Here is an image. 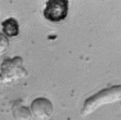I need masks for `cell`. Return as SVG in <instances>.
<instances>
[{"label": "cell", "mask_w": 121, "mask_h": 120, "mask_svg": "<svg viewBox=\"0 0 121 120\" xmlns=\"http://www.w3.org/2000/svg\"><path fill=\"white\" fill-rule=\"evenodd\" d=\"M31 111L34 117L38 120H49L53 114L52 102L46 98H37L31 103Z\"/></svg>", "instance_id": "obj_4"}, {"label": "cell", "mask_w": 121, "mask_h": 120, "mask_svg": "<svg viewBox=\"0 0 121 120\" xmlns=\"http://www.w3.org/2000/svg\"><path fill=\"white\" fill-rule=\"evenodd\" d=\"M68 0H49L44 10V17L51 22H60L65 19L68 13Z\"/></svg>", "instance_id": "obj_3"}, {"label": "cell", "mask_w": 121, "mask_h": 120, "mask_svg": "<svg viewBox=\"0 0 121 120\" xmlns=\"http://www.w3.org/2000/svg\"><path fill=\"white\" fill-rule=\"evenodd\" d=\"M23 60L20 56L8 58L1 65V76L3 83L15 82L27 75V72L22 66Z\"/></svg>", "instance_id": "obj_2"}, {"label": "cell", "mask_w": 121, "mask_h": 120, "mask_svg": "<svg viewBox=\"0 0 121 120\" xmlns=\"http://www.w3.org/2000/svg\"><path fill=\"white\" fill-rule=\"evenodd\" d=\"M1 83H3V81H2V79H1V74H0V84Z\"/></svg>", "instance_id": "obj_8"}, {"label": "cell", "mask_w": 121, "mask_h": 120, "mask_svg": "<svg viewBox=\"0 0 121 120\" xmlns=\"http://www.w3.org/2000/svg\"><path fill=\"white\" fill-rule=\"evenodd\" d=\"M3 32L8 37H15L19 34V24L14 18H9L2 22Z\"/></svg>", "instance_id": "obj_5"}, {"label": "cell", "mask_w": 121, "mask_h": 120, "mask_svg": "<svg viewBox=\"0 0 121 120\" xmlns=\"http://www.w3.org/2000/svg\"><path fill=\"white\" fill-rule=\"evenodd\" d=\"M9 47V42L7 37L0 33V55L6 52Z\"/></svg>", "instance_id": "obj_7"}, {"label": "cell", "mask_w": 121, "mask_h": 120, "mask_svg": "<svg viewBox=\"0 0 121 120\" xmlns=\"http://www.w3.org/2000/svg\"><path fill=\"white\" fill-rule=\"evenodd\" d=\"M13 117L14 120H31L32 115L27 107L20 103H15L13 106Z\"/></svg>", "instance_id": "obj_6"}, {"label": "cell", "mask_w": 121, "mask_h": 120, "mask_svg": "<svg viewBox=\"0 0 121 120\" xmlns=\"http://www.w3.org/2000/svg\"><path fill=\"white\" fill-rule=\"evenodd\" d=\"M121 85L105 88L85 101L83 108L81 111V115L82 117L88 116L101 106L114 103L121 100Z\"/></svg>", "instance_id": "obj_1"}]
</instances>
